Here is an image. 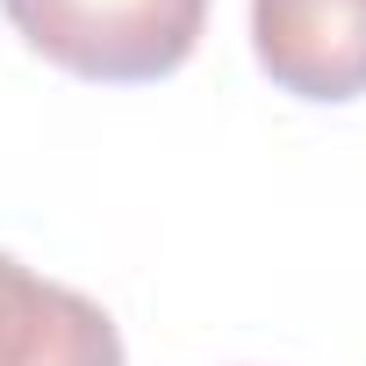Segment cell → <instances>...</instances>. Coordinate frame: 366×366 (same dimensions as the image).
I'll return each instance as SVG.
<instances>
[{
  "label": "cell",
  "mask_w": 366,
  "mask_h": 366,
  "mask_svg": "<svg viewBox=\"0 0 366 366\" xmlns=\"http://www.w3.org/2000/svg\"><path fill=\"white\" fill-rule=\"evenodd\" d=\"M0 366H122L115 316L0 252Z\"/></svg>",
  "instance_id": "obj_3"
},
{
  "label": "cell",
  "mask_w": 366,
  "mask_h": 366,
  "mask_svg": "<svg viewBox=\"0 0 366 366\" xmlns=\"http://www.w3.org/2000/svg\"><path fill=\"white\" fill-rule=\"evenodd\" d=\"M252 51L295 101H359L366 0H252Z\"/></svg>",
  "instance_id": "obj_2"
},
{
  "label": "cell",
  "mask_w": 366,
  "mask_h": 366,
  "mask_svg": "<svg viewBox=\"0 0 366 366\" xmlns=\"http://www.w3.org/2000/svg\"><path fill=\"white\" fill-rule=\"evenodd\" d=\"M15 36L72 79H165L194 58L209 0H0Z\"/></svg>",
  "instance_id": "obj_1"
}]
</instances>
